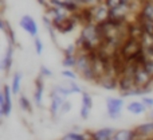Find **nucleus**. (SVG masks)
I'll return each mask as SVG.
<instances>
[{
  "instance_id": "obj_1",
  "label": "nucleus",
  "mask_w": 153,
  "mask_h": 140,
  "mask_svg": "<svg viewBox=\"0 0 153 140\" xmlns=\"http://www.w3.org/2000/svg\"><path fill=\"white\" fill-rule=\"evenodd\" d=\"M144 50V45L141 42V39L134 37H129L121 43V46L118 47L120 54L122 55V58L126 62H130L133 59V57L137 55L140 51Z\"/></svg>"
},
{
  "instance_id": "obj_2",
  "label": "nucleus",
  "mask_w": 153,
  "mask_h": 140,
  "mask_svg": "<svg viewBox=\"0 0 153 140\" xmlns=\"http://www.w3.org/2000/svg\"><path fill=\"white\" fill-rule=\"evenodd\" d=\"M11 89L8 85L3 86V93L0 94V112H1V116L7 117L10 116L11 111H12V98H11Z\"/></svg>"
},
{
  "instance_id": "obj_3",
  "label": "nucleus",
  "mask_w": 153,
  "mask_h": 140,
  "mask_svg": "<svg viewBox=\"0 0 153 140\" xmlns=\"http://www.w3.org/2000/svg\"><path fill=\"white\" fill-rule=\"evenodd\" d=\"M124 106V100L117 97H108L106 98V109L108 116L110 119H118L121 116V111Z\"/></svg>"
},
{
  "instance_id": "obj_4",
  "label": "nucleus",
  "mask_w": 153,
  "mask_h": 140,
  "mask_svg": "<svg viewBox=\"0 0 153 140\" xmlns=\"http://www.w3.org/2000/svg\"><path fill=\"white\" fill-rule=\"evenodd\" d=\"M133 78H134L136 86L145 88V86H151L152 85V76L143 66H137L134 74H133Z\"/></svg>"
},
{
  "instance_id": "obj_5",
  "label": "nucleus",
  "mask_w": 153,
  "mask_h": 140,
  "mask_svg": "<svg viewBox=\"0 0 153 140\" xmlns=\"http://www.w3.org/2000/svg\"><path fill=\"white\" fill-rule=\"evenodd\" d=\"M20 27L24 30L26 32H28L31 37H36L38 35V24L35 22V19H32L30 15H24L20 19Z\"/></svg>"
},
{
  "instance_id": "obj_6",
  "label": "nucleus",
  "mask_w": 153,
  "mask_h": 140,
  "mask_svg": "<svg viewBox=\"0 0 153 140\" xmlns=\"http://www.w3.org/2000/svg\"><path fill=\"white\" fill-rule=\"evenodd\" d=\"M109 15H110V8H109L105 3H101V4L93 7V18H94V23L108 20Z\"/></svg>"
},
{
  "instance_id": "obj_7",
  "label": "nucleus",
  "mask_w": 153,
  "mask_h": 140,
  "mask_svg": "<svg viewBox=\"0 0 153 140\" xmlns=\"http://www.w3.org/2000/svg\"><path fill=\"white\" fill-rule=\"evenodd\" d=\"M62 104H63V96L59 94L56 90H53V93H51V106H50V112L53 116L58 115V112L62 108Z\"/></svg>"
},
{
  "instance_id": "obj_8",
  "label": "nucleus",
  "mask_w": 153,
  "mask_h": 140,
  "mask_svg": "<svg viewBox=\"0 0 153 140\" xmlns=\"http://www.w3.org/2000/svg\"><path fill=\"white\" fill-rule=\"evenodd\" d=\"M141 19H153V0H144L143 7L138 11L137 20Z\"/></svg>"
},
{
  "instance_id": "obj_9",
  "label": "nucleus",
  "mask_w": 153,
  "mask_h": 140,
  "mask_svg": "<svg viewBox=\"0 0 153 140\" xmlns=\"http://www.w3.org/2000/svg\"><path fill=\"white\" fill-rule=\"evenodd\" d=\"M43 77V76H42ZM42 77H38L35 79V93H34V100L35 104L38 106L42 105V97H43V92H45V82H43Z\"/></svg>"
},
{
  "instance_id": "obj_10",
  "label": "nucleus",
  "mask_w": 153,
  "mask_h": 140,
  "mask_svg": "<svg viewBox=\"0 0 153 140\" xmlns=\"http://www.w3.org/2000/svg\"><path fill=\"white\" fill-rule=\"evenodd\" d=\"M113 139L114 140H133V139H140V138H138V133L136 130H133V131L121 130L114 133Z\"/></svg>"
},
{
  "instance_id": "obj_11",
  "label": "nucleus",
  "mask_w": 153,
  "mask_h": 140,
  "mask_svg": "<svg viewBox=\"0 0 153 140\" xmlns=\"http://www.w3.org/2000/svg\"><path fill=\"white\" fill-rule=\"evenodd\" d=\"M114 130L113 128H102V130H98L95 132L91 133V138L95 140H110L114 136Z\"/></svg>"
},
{
  "instance_id": "obj_12",
  "label": "nucleus",
  "mask_w": 153,
  "mask_h": 140,
  "mask_svg": "<svg viewBox=\"0 0 153 140\" xmlns=\"http://www.w3.org/2000/svg\"><path fill=\"white\" fill-rule=\"evenodd\" d=\"M12 58H13V45L10 43L7 51H5L4 58H3V62H1V67H3V70H4L5 74H8L11 66H12Z\"/></svg>"
},
{
  "instance_id": "obj_13",
  "label": "nucleus",
  "mask_w": 153,
  "mask_h": 140,
  "mask_svg": "<svg viewBox=\"0 0 153 140\" xmlns=\"http://www.w3.org/2000/svg\"><path fill=\"white\" fill-rule=\"evenodd\" d=\"M138 133V138L143 139V138H149V136L153 135V121L151 123H145V124H141L136 128ZM153 138V136H152Z\"/></svg>"
},
{
  "instance_id": "obj_14",
  "label": "nucleus",
  "mask_w": 153,
  "mask_h": 140,
  "mask_svg": "<svg viewBox=\"0 0 153 140\" xmlns=\"http://www.w3.org/2000/svg\"><path fill=\"white\" fill-rule=\"evenodd\" d=\"M126 109H128V112H130V113H133V115H141L145 112L146 105L143 101H132V103L126 106Z\"/></svg>"
},
{
  "instance_id": "obj_15",
  "label": "nucleus",
  "mask_w": 153,
  "mask_h": 140,
  "mask_svg": "<svg viewBox=\"0 0 153 140\" xmlns=\"http://www.w3.org/2000/svg\"><path fill=\"white\" fill-rule=\"evenodd\" d=\"M20 84H22V74L18 71V73L13 74L12 84H11V89H12L13 94H19V92H20Z\"/></svg>"
},
{
  "instance_id": "obj_16",
  "label": "nucleus",
  "mask_w": 153,
  "mask_h": 140,
  "mask_svg": "<svg viewBox=\"0 0 153 140\" xmlns=\"http://www.w3.org/2000/svg\"><path fill=\"white\" fill-rule=\"evenodd\" d=\"M62 65L65 67H75L76 65V54H71V55H65Z\"/></svg>"
},
{
  "instance_id": "obj_17",
  "label": "nucleus",
  "mask_w": 153,
  "mask_h": 140,
  "mask_svg": "<svg viewBox=\"0 0 153 140\" xmlns=\"http://www.w3.org/2000/svg\"><path fill=\"white\" fill-rule=\"evenodd\" d=\"M19 105H20V108L23 109V111H26V112H31L32 111V105H31L30 100L26 97V96H20V97H19Z\"/></svg>"
},
{
  "instance_id": "obj_18",
  "label": "nucleus",
  "mask_w": 153,
  "mask_h": 140,
  "mask_svg": "<svg viewBox=\"0 0 153 140\" xmlns=\"http://www.w3.org/2000/svg\"><path fill=\"white\" fill-rule=\"evenodd\" d=\"M79 7H95V5L103 3V0H75Z\"/></svg>"
},
{
  "instance_id": "obj_19",
  "label": "nucleus",
  "mask_w": 153,
  "mask_h": 140,
  "mask_svg": "<svg viewBox=\"0 0 153 140\" xmlns=\"http://www.w3.org/2000/svg\"><path fill=\"white\" fill-rule=\"evenodd\" d=\"M54 90H56L59 94L65 96V97H66V96H69V94H73V90H71V88L69 86V84H67V85H56Z\"/></svg>"
},
{
  "instance_id": "obj_20",
  "label": "nucleus",
  "mask_w": 153,
  "mask_h": 140,
  "mask_svg": "<svg viewBox=\"0 0 153 140\" xmlns=\"http://www.w3.org/2000/svg\"><path fill=\"white\" fill-rule=\"evenodd\" d=\"M62 139L63 140H85L86 136L82 135V133H78V132H70V133H66Z\"/></svg>"
},
{
  "instance_id": "obj_21",
  "label": "nucleus",
  "mask_w": 153,
  "mask_h": 140,
  "mask_svg": "<svg viewBox=\"0 0 153 140\" xmlns=\"http://www.w3.org/2000/svg\"><path fill=\"white\" fill-rule=\"evenodd\" d=\"M82 105L87 106V108H90V109H91V106H93L91 96H90L89 93H86V92H82Z\"/></svg>"
},
{
  "instance_id": "obj_22",
  "label": "nucleus",
  "mask_w": 153,
  "mask_h": 140,
  "mask_svg": "<svg viewBox=\"0 0 153 140\" xmlns=\"http://www.w3.org/2000/svg\"><path fill=\"white\" fill-rule=\"evenodd\" d=\"M103 3H105L110 10H113V8H117V7H120V5H122L124 3H126V0H103Z\"/></svg>"
},
{
  "instance_id": "obj_23",
  "label": "nucleus",
  "mask_w": 153,
  "mask_h": 140,
  "mask_svg": "<svg viewBox=\"0 0 153 140\" xmlns=\"http://www.w3.org/2000/svg\"><path fill=\"white\" fill-rule=\"evenodd\" d=\"M34 46H35V51H36L38 55H40L43 51V42L40 40V38L38 37H34Z\"/></svg>"
},
{
  "instance_id": "obj_24",
  "label": "nucleus",
  "mask_w": 153,
  "mask_h": 140,
  "mask_svg": "<svg viewBox=\"0 0 153 140\" xmlns=\"http://www.w3.org/2000/svg\"><path fill=\"white\" fill-rule=\"evenodd\" d=\"M143 67L153 77V58H146V61L144 62Z\"/></svg>"
},
{
  "instance_id": "obj_25",
  "label": "nucleus",
  "mask_w": 153,
  "mask_h": 140,
  "mask_svg": "<svg viewBox=\"0 0 153 140\" xmlns=\"http://www.w3.org/2000/svg\"><path fill=\"white\" fill-rule=\"evenodd\" d=\"M67 84H69V86L71 88V90H73V93H82V90H81V88L78 86V85L75 84L74 81H71V79H69L67 81Z\"/></svg>"
},
{
  "instance_id": "obj_26",
  "label": "nucleus",
  "mask_w": 153,
  "mask_h": 140,
  "mask_svg": "<svg viewBox=\"0 0 153 140\" xmlns=\"http://www.w3.org/2000/svg\"><path fill=\"white\" fill-rule=\"evenodd\" d=\"M90 111H91L90 108H87V106L82 105V106H81V117H82V119L86 120L87 117H89V115H90Z\"/></svg>"
},
{
  "instance_id": "obj_27",
  "label": "nucleus",
  "mask_w": 153,
  "mask_h": 140,
  "mask_svg": "<svg viewBox=\"0 0 153 140\" xmlns=\"http://www.w3.org/2000/svg\"><path fill=\"white\" fill-rule=\"evenodd\" d=\"M40 76H43V77H51L53 76V71H51L48 67H46V66H40Z\"/></svg>"
},
{
  "instance_id": "obj_28",
  "label": "nucleus",
  "mask_w": 153,
  "mask_h": 140,
  "mask_svg": "<svg viewBox=\"0 0 153 140\" xmlns=\"http://www.w3.org/2000/svg\"><path fill=\"white\" fill-rule=\"evenodd\" d=\"M61 74H62L63 77H67L69 79H74L75 77H76V74L74 73V71H70V70H62Z\"/></svg>"
},
{
  "instance_id": "obj_29",
  "label": "nucleus",
  "mask_w": 153,
  "mask_h": 140,
  "mask_svg": "<svg viewBox=\"0 0 153 140\" xmlns=\"http://www.w3.org/2000/svg\"><path fill=\"white\" fill-rule=\"evenodd\" d=\"M71 109V104L69 103V101H65L63 104H62V108H61V112L62 113H67V112Z\"/></svg>"
},
{
  "instance_id": "obj_30",
  "label": "nucleus",
  "mask_w": 153,
  "mask_h": 140,
  "mask_svg": "<svg viewBox=\"0 0 153 140\" xmlns=\"http://www.w3.org/2000/svg\"><path fill=\"white\" fill-rule=\"evenodd\" d=\"M76 51V46L75 45H70L69 47L65 50V55H71V54H75Z\"/></svg>"
},
{
  "instance_id": "obj_31",
  "label": "nucleus",
  "mask_w": 153,
  "mask_h": 140,
  "mask_svg": "<svg viewBox=\"0 0 153 140\" xmlns=\"http://www.w3.org/2000/svg\"><path fill=\"white\" fill-rule=\"evenodd\" d=\"M141 101H143L148 108H153V98L152 97H143V100Z\"/></svg>"
}]
</instances>
